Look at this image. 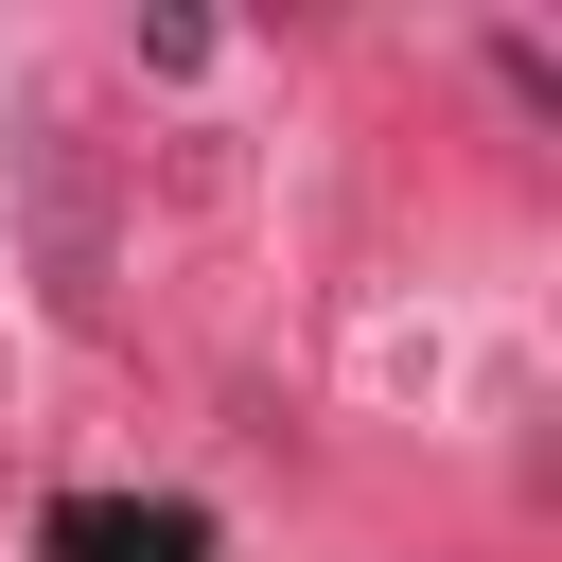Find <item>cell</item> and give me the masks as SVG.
Masks as SVG:
<instances>
[{
	"mask_svg": "<svg viewBox=\"0 0 562 562\" xmlns=\"http://www.w3.org/2000/svg\"><path fill=\"white\" fill-rule=\"evenodd\" d=\"M53 562H193V527H176V509H70Z\"/></svg>",
	"mask_w": 562,
	"mask_h": 562,
	"instance_id": "6da1fadb",
	"label": "cell"
}]
</instances>
